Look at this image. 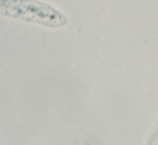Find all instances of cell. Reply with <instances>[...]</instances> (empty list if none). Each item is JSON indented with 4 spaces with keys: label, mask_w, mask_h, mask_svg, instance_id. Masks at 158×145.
I'll return each instance as SVG.
<instances>
[{
    "label": "cell",
    "mask_w": 158,
    "mask_h": 145,
    "mask_svg": "<svg viewBox=\"0 0 158 145\" xmlns=\"http://www.w3.org/2000/svg\"><path fill=\"white\" fill-rule=\"evenodd\" d=\"M146 145H158V126H157V129L152 133V135H151V138L147 140V144Z\"/></svg>",
    "instance_id": "1"
}]
</instances>
